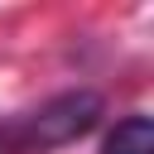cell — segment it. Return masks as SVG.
I'll return each mask as SVG.
<instances>
[{"label": "cell", "instance_id": "obj_1", "mask_svg": "<svg viewBox=\"0 0 154 154\" xmlns=\"http://www.w3.org/2000/svg\"><path fill=\"white\" fill-rule=\"evenodd\" d=\"M96 120H101L96 91H63V96L43 101L24 125H14V140H19V154L24 149H58V144H72L77 135H87Z\"/></svg>", "mask_w": 154, "mask_h": 154}, {"label": "cell", "instance_id": "obj_2", "mask_svg": "<svg viewBox=\"0 0 154 154\" xmlns=\"http://www.w3.org/2000/svg\"><path fill=\"white\" fill-rule=\"evenodd\" d=\"M101 154H154V125H149V116H125L106 135Z\"/></svg>", "mask_w": 154, "mask_h": 154}, {"label": "cell", "instance_id": "obj_3", "mask_svg": "<svg viewBox=\"0 0 154 154\" xmlns=\"http://www.w3.org/2000/svg\"><path fill=\"white\" fill-rule=\"evenodd\" d=\"M0 154H19V140H14V125H0Z\"/></svg>", "mask_w": 154, "mask_h": 154}]
</instances>
